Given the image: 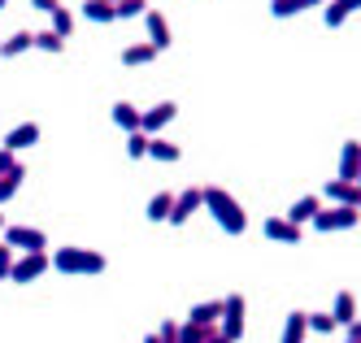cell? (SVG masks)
Here are the masks:
<instances>
[{"label":"cell","instance_id":"obj_1","mask_svg":"<svg viewBox=\"0 0 361 343\" xmlns=\"http://www.w3.org/2000/svg\"><path fill=\"white\" fill-rule=\"evenodd\" d=\"M204 208L214 213V222L226 230V235H244L248 230V213L240 208V200L222 192V187H204Z\"/></svg>","mask_w":361,"mask_h":343},{"label":"cell","instance_id":"obj_2","mask_svg":"<svg viewBox=\"0 0 361 343\" xmlns=\"http://www.w3.org/2000/svg\"><path fill=\"white\" fill-rule=\"evenodd\" d=\"M53 270H61V274H70V278H96V274H105V256L92 252V248L66 244V248L53 252Z\"/></svg>","mask_w":361,"mask_h":343},{"label":"cell","instance_id":"obj_3","mask_svg":"<svg viewBox=\"0 0 361 343\" xmlns=\"http://www.w3.org/2000/svg\"><path fill=\"white\" fill-rule=\"evenodd\" d=\"M48 266H53V256H48V252H22V261H13L9 282H35V278L48 274Z\"/></svg>","mask_w":361,"mask_h":343},{"label":"cell","instance_id":"obj_4","mask_svg":"<svg viewBox=\"0 0 361 343\" xmlns=\"http://www.w3.org/2000/svg\"><path fill=\"white\" fill-rule=\"evenodd\" d=\"M196 208H204V187H188V192H178L174 196V204H170V226H183L192 213H196Z\"/></svg>","mask_w":361,"mask_h":343},{"label":"cell","instance_id":"obj_5","mask_svg":"<svg viewBox=\"0 0 361 343\" xmlns=\"http://www.w3.org/2000/svg\"><path fill=\"white\" fill-rule=\"evenodd\" d=\"M5 244H13L18 252H44L48 248V235L35 226H5Z\"/></svg>","mask_w":361,"mask_h":343},{"label":"cell","instance_id":"obj_6","mask_svg":"<svg viewBox=\"0 0 361 343\" xmlns=\"http://www.w3.org/2000/svg\"><path fill=\"white\" fill-rule=\"evenodd\" d=\"M262 235H266L270 244H300L305 239V230L296 222H288V218H266L262 222Z\"/></svg>","mask_w":361,"mask_h":343},{"label":"cell","instance_id":"obj_7","mask_svg":"<svg viewBox=\"0 0 361 343\" xmlns=\"http://www.w3.org/2000/svg\"><path fill=\"white\" fill-rule=\"evenodd\" d=\"M144 31H148V44L157 48V52H166V48H170V39H174V35H170L166 13H157V9H148V13H144Z\"/></svg>","mask_w":361,"mask_h":343},{"label":"cell","instance_id":"obj_8","mask_svg":"<svg viewBox=\"0 0 361 343\" xmlns=\"http://www.w3.org/2000/svg\"><path fill=\"white\" fill-rule=\"evenodd\" d=\"M322 200H331V204H357L361 208V187L348 182V178H331L326 187H322Z\"/></svg>","mask_w":361,"mask_h":343},{"label":"cell","instance_id":"obj_9","mask_svg":"<svg viewBox=\"0 0 361 343\" xmlns=\"http://www.w3.org/2000/svg\"><path fill=\"white\" fill-rule=\"evenodd\" d=\"M174 113H178V104L174 100H161V104H152V109H144V135H157L161 126H170L174 122Z\"/></svg>","mask_w":361,"mask_h":343},{"label":"cell","instance_id":"obj_10","mask_svg":"<svg viewBox=\"0 0 361 343\" xmlns=\"http://www.w3.org/2000/svg\"><path fill=\"white\" fill-rule=\"evenodd\" d=\"M109 118H114V126H118V130H126V135L144 126V109H140V104H131V100H118L114 109H109Z\"/></svg>","mask_w":361,"mask_h":343},{"label":"cell","instance_id":"obj_11","mask_svg":"<svg viewBox=\"0 0 361 343\" xmlns=\"http://www.w3.org/2000/svg\"><path fill=\"white\" fill-rule=\"evenodd\" d=\"M357 166H361V144H357V139H344V148H340V170H335V178L357 182Z\"/></svg>","mask_w":361,"mask_h":343},{"label":"cell","instance_id":"obj_12","mask_svg":"<svg viewBox=\"0 0 361 343\" xmlns=\"http://www.w3.org/2000/svg\"><path fill=\"white\" fill-rule=\"evenodd\" d=\"M39 139V122H22V126H13L9 135H5V148L9 152H22V148H31Z\"/></svg>","mask_w":361,"mask_h":343},{"label":"cell","instance_id":"obj_13","mask_svg":"<svg viewBox=\"0 0 361 343\" xmlns=\"http://www.w3.org/2000/svg\"><path fill=\"white\" fill-rule=\"evenodd\" d=\"M326 0H270V13L274 18H296V13H305V9H322Z\"/></svg>","mask_w":361,"mask_h":343},{"label":"cell","instance_id":"obj_14","mask_svg":"<svg viewBox=\"0 0 361 343\" xmlns=\"http://www.w3.org/2000/svg\"><path fill=\"white\" fill-rule=\"evenodd\" d=\"M305 335H309V313L305 308L288 313V322H283V343H300Z\"/></svg>","mask_w":361,"mask_h":343},{"label":"cell","instance_id":"obj_15","mask_svg":"<svg viewBox=\"0 0 361 343\" xmlns=\"http://www.w3.org/2000/svg\"><path fill=\"white\" fill-rule=\"evenodd\" d=\"M22 178H27V170H22L18 161L5 170V174H0V204H9L13 196H18V187H22Z\"/></svg>","mask_w":361,"mask_h":343},{"label":"cell","instance_id":"obj_16","mask_svg":"<svg viewBox=\"0 0 361 343\" xmlns=\"http://www.w3.org/2000/svg\"><path fill=\"white\" fill-rule=\"evenodd\" d=\"M318 208H322V196H300L292 208H288V222H296V226H305L309 218H314L318 213Z\"/></svg>","mask_w":361,"mask_h":343},{"label":"cell","instance_id":"obj_17","mask_svg":"<svg viewBox=\"0 0 361 343\" xmlns=\"http://www.w3.org/2000/svg\"><path fill=\"white\" fill-rule=\"evenodd\" d=\"M148 61H157V48H152L148 39H140V44H131L122 52V66H148Z\"/></svg>","mask_w":361,"mask_h":343},{"label":"cell","instance_id":"obj_18","mask_svg":"<svg viewBox=\"0 0 361 343\" xmlns=\"http://www.w3.org/2000/svg\"><path fill=\"white\" fill-rule=\"evenodd\" d=\"M331 318H335V326H348V322L357 318V300H353V292H340V296H335Z\"/></svg>","mask_w":361,"mask_h":343},{"label":"cell","instance_id":"obj_19","mask_svg":"<svg viewBox=\"0 0 361 343\" xmlns=\"http://www.w3.org/2000/svg\"><path fill=\"white\" fill-rule=\"evenodd\" d=\"M148 156H152V161H178V156H183V148H178V144H170V139H148Z\"/></svg>","mask_w":361,"mask_h":343},{"label":"cell","instance_id":"obj_20","mask_svg":"<svg viewBox=\"0 0 361 343\" xmlns=\"http://www.w3.org/2000/svg\"><path fill=\"white\" fill-rule=\"evenodd\" d=\"M331 222H335V230H353L361 222V208L357 204H335L331 208Z\"/></svg>","mask_w":361,"mask_h":343},{"label":"cell","instance_id":"obj_21","mask_svg":"<svg viewBox=\"0 0 361 343\" xmlns=\"http://www.w3.org/2000/svg\"><path fill=\"white\" fill-rule=\"evenodd\" d=\"M222 318V300H200L188 308V322H218Z\"/></svg>","mask_w":361,"mask_h":343},{"label":"cell","instance_id":"obj_22","mask_svg":"<svg viewBox=\"0 0 361 343\" xmlns=\"http://www.w3.org/2000/svg\"><path fill=\"white\" fill-rule=\"evenodd\" d=\"M27 48H35V35L31 31H18V35H9L5 44H0V57H22Z\"/></svg>","mask_w":361,"mask_h":343},{"label":"cell","instance_id":"obj_23","mask_svg":"<svg viewBox=\"0 0 361 343\" xmlns=\"http://www.w3.org/2000/svg\"><path fill=\"white\" fill-rule=\"evenodd\" d=\"M83 18L87 22H118V13H114L109 0H83Z\"/></svg>","mask_w":361,"mask_h":343},{"label":"cell","instance_id":"obj_24","mask_svg":"<svg viewBox=\"0 0 361 343\" xmlns=\"http://www.w3.org/2000/svg\"><path fill=\"white\" fill-rule=\"evenodd\" d=\"M170 204H174V196H170V192H157V196L148 200V208H144L148 222H166V218H170Z\"/></svg>","mask_w":361,"mask_h":343},{"label":"cell","instance_id":"obj_25","mask_svg":"<svg viewBox=\"0 0 361 343\" xmlns=\"http://www.w3.org/2000/svg\"><path fill=\"white\" fill-rule=\"evenodd\" d=\"M353 9L344 5V0H326V5H322V22L331 26V31H335V26H344V18H348Z\"/></svg>","mask_w":361,"mask_h":343},{"label":"cell","instance_id":"obj_26","mask_svg":"<svg viewBox=\"0 0 361 343\" xmlns=\"http://www.w3.org/2000/svg\"><path fill=\"white\" fill-rule=\"evenodd\" d=\"M340 326H335V318L331 313H309V335H318V339H326V335H335Z\"/></svg>","mask_w":361,"mask_h":343},{"label":"cell","instance_id":"obj_27","mask_svg":"<svg viewBox=\"0 0 361 343\" xmlns=\"http://www.w3.org/2000/svg\"><path fill=\"white\" fill-rule=\"evenodd\" d=\"M126 156H131V161L148 156V135H144V130H131V135H126Z\"/></svg>","mask_w":361,"mask_h":343},{"label":"cell","instance_id":"obj_28","mask_svg":"<svg viewBox=\"0 0 361 343\" xmlns=\"http://www.w3.org/2000/svg\"><path fill=\"white\" fill-rule=\"evenodd\" d=\"M35 48H39V52H61L66 39H61L57 31H39V35H35Z\"/></svg>","mask_w":361,"mask_h":343},{"label":"cell","instance_id":"obj_29","mask_svg":"<svg viewBox=\"0 0 361 343\" xmlns=\"http://www.w3.org/2000/svg\"><path fill=\"white\" fill-rule=\"evenodd\" d=\"M114 13H118V18H144V13H148V5H144V0H118Z\"/></svg>","mask_w":361,"mask_h":343},{"label":"cell","instance_id":"obj_30","mask_svg":"<svg viewBox=\"0 0 361 343\" xmlns=\"http://www.w3.org/2000/svg\"><path fill=\"white\" fill-rule=\"evenodd\" d=\"M53 31H57L61 39L74 31V13H70V9H57V13H53Z\"/></svg>","mask_w":361,"mask_h":343},{"label":"cell","instance_id":"obj_31","mask_svg":"<svg viewBox=\"0 0 361 343\" xmlns=\"http://www.w3.org/2000/svg\"><path fill=\"white\" fill-rule=\"evenodd\" d=\"M9 274H13V244L0 239V282H5Z\"/></svg>","mask_w":361,"mask_h":343},{"label":"cell","instance_id":"obj_32","mask_svg":"<svg viewBox=\"0 0 361 343\" xmlns=\"http://www.w3.org/2000/svg\"><path fill=\"white\" fill-rule=\"evenodd\" d=\"M309 226H314L318 235H331V230H335V222H331V208H318V213L309 218Z\"/></svg>","mask_w":361,"mask_h":343},{"label":"cell","instance_id":"obj_33","mask_svg":"<svg viewBox=\"0 0 361 343\" xmlns=\"http://www.w3.org/2000/svg\"><path fill=\"white\" fill-rule=\"evenodd\" d=\"M148 343H178V322H166L157 335H148Z\"/></svg>","mask_w":361,"mask_h":343},{"label":"cell","instance_id":"obj_34","mask_svg":"<svg viewBox=\"0 0 361 343\" xmlns=\"http://www.w3.org/2000/svg\"><path fill=\"white\" fill-rule=\"evenodd\" d=\"M31 9H39V13H48V18H53L61 5H57V0H31Z\"/></svg>","mask_w":361,"mask_h":343},{"label":"cell","instance_id":"obj_35","mask_svg":"<svg viewBox=\"0 0 361 343\" xmlns=\"http://www.w3.org/2000/svg\"><path fill=\"white\" fill-rule=\"evenodd\" d=\"M9 166H13V152H9V148H0V174H5Z\"/></svg>","mask_w":361,"mask_h":343},{"label":"cell","instance_id":"obj_36","mask_svg":"<svg viewBox=\"0 0 361 343\" xmlns=\"http://www.w3.org/2000/svg\"><path fill=\"white\" fill-rule=\"evenodd\" d=\"M344 5H348V9H353V13H357V9H361V0H344Z\"/></svg>","mask_w":361,"mask_h":343},{"label":"cell","instance_id":"obj_37","mask_svg":"<svg viewBox=\"0 0 361 343\" xmlns=\"http://www.w3.org/2000/svg\"><path fill=\"white\" fill-rule=\"evenodd\" d=\"M0 226H5V204H0Z\"/></svg>","mask_w":361,"mask_h":343},{"label":"cell","instance_id":"obj_38","mask_svg":"<svg viewBox=\"0 0 361 343\" xmlns=\"http://www.w3.org/2000/svg\"><path fill=\"white\" fill-rule=\"evenodd\" d=\"M357 187H361V166H357Z\"/></svg>","mask_w":361,"mask_h":343},{"label":"cell","instance_id":"obj_39","mask_svg":"<svg viewBox=\"0 0 361 343\" xmlns=\"http://www.w3.org/2000/svg\"><path fill=\"white\" fill-rule=\"evenodd\" d=\"M0 9H5V0H0Z\"/></svg>","mask_w":361,"mask_h":343},{"label":"cell","instance_id":"obj_40","mask_svg":"<svg viewBox=\"0 0 361 343\" xmlns=\"http://www.w3.org/2000/svg\"><path fill=\"white\" fill-rule=\"evenodd\" d=\"M109 5H118V0H109Z\"/></svg>","mask_w":361,"mask_h":343}]
</instances>
